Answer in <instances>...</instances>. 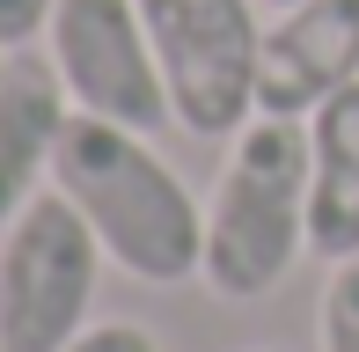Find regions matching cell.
<instances>
[{"instance_id":"cell-6","label":"cell","mask_w":359,"mask_h":352,"mask_svg":"<svg viewBox=\"0 0 359 352\" xmlns=\"http://www.w3.org/2000/svg\"><path fill=\"white\" fill-rule=\"evenodd\" d=\"M359 81V0H301L264 29L257 110L264 118H316L337 88Z\"/></svg>"},{"instance_id":"cell-1","label":"cell","mask_w":359,"mask_h":352,"mask_svg":"<svg viewBox=\"0 0 359 352\" xmlns=\"http://www.w3.org/2000/svg\"><path fill=\"white\" fill-rule=\"evenodd\" d=\"M52 184L81 205L103 257L147 286H184L205 271V213L191 184L161 162L133 125L74 110L52 154Z\"/></svg>"},{"instance_id":"cell-13","label":"cell","mask_w":359,"mask_h":352,"mask_svg":"<svg viewBox=\"0 0 359 352\" xmlns=\"http://www.w3.org/2000/svg\"><path fill=\"white\" fill-rule=\"evenodd\" d=\"M0 67H8V52H0Z\"/></svg>"},{"instance_id":"cell-5","label":"cell","mask_w":359,"mask_h":352,"mask_svg":"<svg viewBox=\"0 0 359 352\" xmlns=\"http://www.w3.org/2000/svg\"><path fill=\"white\" fill-rule=\"evenodd\" d=\"M52 67L67 81V103L103 125H169V88H161L154 37L140 22V0H59L52 15Z\"/></svg>"},{"instance_id":"cell-9","label":"cell","mask_w":359,"mask_h":352,"mask_svg":"<svg viewBox=\"0 0 359 352\" xmlns=\"http://www.w3.org/2000/svg\"><path fill=\"white\" fill-rule=\"evenodd\" d=\"M323 352H359V257L330 264V286H323Z\"/></svg>"},{"instance_id":"cell-4","label":"cell","mask_w":359,"mask_h":352,"mask_svg":"<svg viewBox=\"0 0 359 352\" xmlns=\"http://www.w3.org/2000/svg\"><path fill=\"white\" fill-rule=\"evenodd\" d=\"M140 22L154 37L169 110L191 140L242 133L257 118V67H264L257 0H140Z\"/></svg>"},{"instance_id":"cell-10","label":"cell","mask_w":359,"mask_h":352,"mask_svg":"<svg viewBox=\"0 0 359 352\" xmlns=\"http://www.w3.org/2000/svg\"><path fill=\"white\" fill-rule=\"evenodd\" d=\"M59 0H0V52H29L52 29Z\"/></svg>"},{"instance_id":"cell-3","label":"cell","mask_w":359,"mask_h":352,"mask_svg":"<svg viewBox=\"0 0 359 352\" xmlns=\"http://www.w3.org/2000/svg\"><path fill=\"white\" fill-rule=\"evenodd\" d=\"M103 243L67 191H37L0 243V352H59L88 330Z\"/></svg>"},{"instance_id":"cell-2","label":"cell","mask_w":359,"mask_h":352,"mask_svg":"<svg viewBox=\"0 0 359 352\" xmlns=\"http://www.w3.org/2000/svg\"><path fill=\"white\" fill-rule=\"evenodd\" d=\"M308 250V125L257 110L235 133L205 213V271L220 301H257Z\"/></svg>"},{"instance_id":"cell-11","label":"cell","mask_w":359,"mask_h":352,"mask_svg":"<svg viewBox=\"0 0 359 352\" xmlns=\"http://www.w3.org/2000/svg\"><path fill=\"white\" fill-rule=\"evenodd\" d=\"M59 352H161V345H154V330H140V323H88Z\"/></svg>"},{"instance_id":"cell-12","label":"cell","mask_w":359,"mask_h":352,"mask_svg":"<svg viewBox=\"0 0 359 352\" xmlns=\"http://www.w3.org/2000/svg\"><path fill=\"white\" fill-rule=\"evenodd\" d=\"M264 8H301V0H264Z\"/></svg>"},{"instance_id":"cell-8","label":"cell","mask_w":359,"mask_h":352,"mask_svg":"<svg viewBox=\"0 0 359 352\" xmlns=\"http://www.w3.org/2000/svg\"><path fill=\"white\" fill-rule=\"evenodd\" d=\"M308 250L323 264L359 257V81L308 118Z\"/></svg>"},{"instance_id":"cell-7","label":"cell","mask_w":359,"mask_h":352,"mask_svg":"<svg viewBox=\"0 0 359 352\" xmlns=\"http://www.w3.org/2000/svg\"><path fill=\"white\" fill-rule=\"evenodd\" d=\"M67 81L59 67H37L29 52H8L0 67V228L44 191V169L67 133Z\"/></svg>"}]
</instances>
